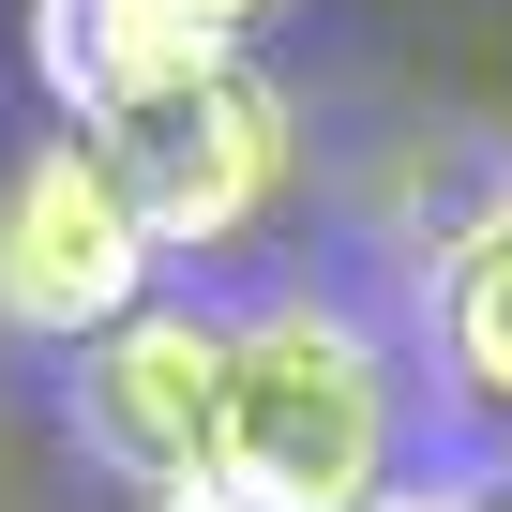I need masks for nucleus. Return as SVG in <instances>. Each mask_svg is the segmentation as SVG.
Returning a JSON list of instances; mask_svg holds the SVG:
<instances>
[{
    "instance_id": "obj_1",
    "label": "nucleus",
    "mask_w": 512,
    "mask_h": 512,
    "mask_svg": "<svg viewBox=\"0 0 512 512\" xmlns=\"http://www.w3.org/2000/svg\"><path fill=\"white\" fill-rule=\"evenodd\" d=\"M226 497L256 512H377L407 497V362L362 302L272 287L226 317Z\"/></svg>"
},
{
    "instance_id": "obj_2",
    "label": "nucleus",
    "mask_w": 512,
    "mask_h": 512,
    "mask_svg": "<svg viewBox=\"0 0 512 512\" xmlns=\"http://www.w3.org/2000/svg\"><path fill=\"white\" fill-rule=\"evenodd\" d=\"M151 226L121 196V166L91 136H46L0 166V332H31V347H106L136 302H151Z\"/></svg>"
},
{
    "instance_id": "obj_3",
    "label": "nucleus",
    "mask_w": 512,
    "mask_h": 512,
    "mask_svg": "<svg viewBox=\"0 0 512 512\" xmlns=\"http://www.w3.org/2000/svg\"><path fill=\"white\" fill-rule=\"evenodd\" d=\"M91 151L121 166V196H136L151 256H226L256 211L287 196V91L256 76V61H226V76H196V91L136 106V121H121V136H91Z\"/></svg>"
},
{
    "instance_id": "obj_4",
    "label": "nucleus",
    "mask_w": 512,
    "mask_h": 512,
    "mask_svg": "<svg viewBox=\"0 0 512 512\" xmlns=\"http://www.w3.org/2000/svg\"><path fill=\"white\" fill-rule=\"evenodd\" d=\"M61 422H76L91 467H121V482H151V497L211 482V467H226V317H211V302H136L106 347H76Z\"/></svg>"
},
{
    "instance_id": "obj_5",
    "label": "nucleus",
    "mask_w": 512,
    "mask_h": 512,
    "mask_svg": "<svg viewBox=\"0 0 512 512\" xmlns=\"http://www.w3.org/2000/svg\"><path fill=\"white\" fill-rule=\"evenodd\" d=\"M226 61L241 46L196 16V0H31V76H46V106L76 136H121L136 106H166V91H196Z\"/></svg>"
},
{
    "instance_id": "obj_6",
    "label": "nucleus",
    "mask_w": 512,
    "mask_h": 512,
    "mask_svg": "<svg viewBox=\"0 0 512 512\" xmlns=\"http://www.w3.org/2000/svg\"><path fill=\"white\" fill-rule=\"evenodd\" d=\"M422 332H437V377L482 422H512V196H482L467 226H437V256H422Z\"/></svg>"
},
{
    "instance_id": "obj_7",
    "label": "nucleus",
    "mask_w": 512,
    "mask_h": 512,
    "mask_svg": "<svg viewBox=\"0 0 512 512\" xmlns=\"http://www.w3.org/2000/svg\"><path fill=\"white\" fill-rule=\"evenodd\" d=\"M377 512H512V467H437V482H407Z\"/></svg>"
},
{
    "instance_id": "obj_8",
    "label": "nucleus",
    "mask_w": 512,
    "mask_h": 512,
    "mask_svg": "<svg viewBox=\"0 0 512 512\" xmlns=\"http://www.w3.org/2000/svg\"><path fill=\"white\" fill-rule=\"evenodd\" d=\"M196 16H211V31L241 46V31H272V16H287V0H196Z\"/></svg>"
},
{
    "instance_id": "obj_9",
    "label": "nucleus",
    "mask_w": 512,
    "mask_h": 512,
    "mask_svg": "<svg viewBox=\"0 0 512 512\" xmlns=\"http://www.w3.org/2000/svg\"><path fill=\"white\" fill-rule=\"evenodd\" d=\"M151 512H256V497H226V482H181V497H151Z\"/></svg>"
}]
</instances>
